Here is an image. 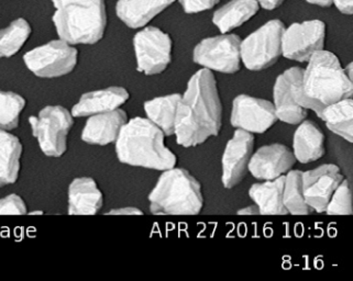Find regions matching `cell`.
Instances as JSON below:
<instances>
[{"instance_id":"obj_18","label":"cell","mask_w":353,"mask_h":281,"mask_svg":"<svg viewBox=\"0 0 353 281\" xmlns=\"http://www.w3.org/2000/svg\"><path fill=\"white\" fill-rule=\"evenodd\" d=\"M103 206V195L95 179L77 177L68 190V214L70 216H95Z\"/></svg>"},{"instance_id":"obj_36","label":"cell","mask_w":353,"mask_h":281,"mask_svg":"<svg viewBox=\"0 0 353 281\" xmlns=\"http://www.w3.org/2000/svg\"><path fill=\"white\" fill-rule=\"evenodd\" d=\"M236 214H239V216H258V214H260V211H259L256 205H252V206L236 211Z\"/></svg>"},{"instance_id":"obj_32","label":"cell","mask_w":353,"mask_h":281,"mask_svg":"<svg viewBox=\"0 0 353 281\" xmlns=\"http://www.w3.org/2000/svg\"><path fill=\"white\" fill-rule=\"evenodd\" d=\"M218 1L219 0H179L186 14H199L201 11L210 10L217 5Z\"/></svg>"},{"instance_id":"obj_15","label":"cell","mask_w":353,"mask_h":281,"mask_svg":"<svg viewBox=\"0 0 353 281\" xmlns=\"http://www.w3.org/2000/svg\"><path fill=\"white\" fill-rule=\"evenodd\" d=\"M295 163L296 158L290 147L284 144H270L253 152L248 171L259 180H273L291 171Z\"/></svg>"},{"instance_id":"obj_20","label":"cell","mask_w":353,"mask_h":281,"mask_svg":"<svg viewBox=\"0 0 353 281\" xmlns=\"http://www.w3.org/2000/svg\"><path fill=\"white\" fill-rule=\"evenodd\" d=\"M175 0H119L117 16L131 29L144 28Z\"/></svg>"},{"instance_id":"obj_22","label":"cell","mask_w":353,"mask_h":281,"mask_svg":"<svg viewBox=\"0 0 353 281\" xmlns=\"http://www.w3.org/2000/svg\"><path fill=\"white\" fill-rule=\"evenodd\" d=\"M285 175L281 176L273 180L253 184L249 189V196L256 205L262 216H286L284 203H283V188H284Z\"/></svg>"},{"instance_id":"obj_24","label":"cell","mask_w":353,"mask_h":281,"mask_svg":"<svg viewBox=\"0 0 353 281\" xmlns=\"http://www.w3.org/2000/svg\"><path fill=\"white\" fill-rule=\"evenodd\" d=\"M259 9L258 0H231L216 11L212 22L221 33H229L256 16Z\"/></svg>"},{"instance_id":"obj_13","label":"cell","mask_w":353,"mask_h":281,"mask_svg":"<svg viewBox=\"0 0 353 281\" xmlns=\"http://www.w3.org/2000/svg\"><path fill=\"white\" fill-rule=\"evenodd\" d=\"M254 143V134L240 129L228 140L221 158V181L225 189H232L245 178Z\"/></svg>"},{"instance_id":"obj_17","label":"cell","mask_w":353,"mask_h":281,"mask_svg":"<svg viewBox=\"0 0 353 281\" xmlns=\"http://www.w3.org/2000/svg\"><path fill=\"white\" fill-rule=\"evenodd\" d=\"M129 98L130 94L123 87H108L85 92L74 105L71 114L74 118H88L94 114H103L120 108Z\"/></svg>"},{"instance_id":"obj_16","label":"cell","mask_w":353,"mask_h":281,"mask_svg":"<svg viewBox=\"0 0 353 281\" xmlns=\"http://www.w3.org/2000/svg\"><path fill=\"white\" fill-rule=\"evenodd\" d=\"M127 122V112L120 108L94 114L88 116L81 138L90 145H109L117 140L120 131Z\"/></svg>"},{"instance_id":"obj_38","label":"cell","mask_w":353,"mask_h":281,"mask_svg":"<svg viewBox=\"0 0 353 281\" xmlns=\"http://www.w3.org/2000/svg\"><path fill=\"white\" fill-rule=\"evenodd\" d=\"M345 74H347V76H348L349 79L352 81V63H350V64H348V66L345 68Z\"/></svg>"},{"instance_id":"obj_3","label":"cell","mask_w":353,"mask_h":281,"mask_svg":"<svg viewBox=\"0 0 353 281\" xmlns=\"http://www.w3.org/2000/svg\"><path fill=\"white\" fill-rule=\"evenodd\" d=\"M55 29L71 45L97 43L106 30L105 0H53Z\"/></svg>"},{"instance_id":"obj_1","label":"cell","mask_w":353,"mask_h":281,"mask_svg":"<svg viewBox=\"0 0 353 281\" xmlns=\"http://www.w3.org/2000/svg\"><path fill=\"white\" fill-rule=\"evenodd\" d=\"M223 125V103L212 70L201 68L188 81L177 103L174 136L179 145L190 149L217 136Z\"/></svg>"},{"instance_id":"obj_2","label":"cell","mask_w":353,"mask_h":281,"mask_svg":"<svg viewBox=\"0 0 353 281\" xmlns=\"http://www.w3.org/2000/svg\"><path fill=\"white\" fill-rule=\"evenodd\" d=\"M165 134L148 118L136 116L123 125L114 142L120 163L133 167L166 171L177 165V156L165 145Z\"/></svg>"},{"instance_id":"obj_39","label":"cell","mask_w":353,"mask_h":281,"mask_svg":"<svg viewBox=\"0 0 353 281\" xmlns=\"http://www.w3.org/2000/svg\"><path fill=\"white\" fill-rule=\"evenodd\" d=\"M28 214H30V216H43V211H34V212H28Z\"/></svg>"},{"instance_id":"obj_30","label":"cell","mask_w":353,"mask_h":281,"mask_svg":"<svg viewBox=\"0 0 353 281\" xmlns=\"http://www.w3.org/2000/svg\"><path fill=\"white\" fill-rule=\"evenodd\" d=\"M325 214L328 216H351L353 214L352 191L347 179L343 178L334 190Z\"/></svg>"},{"instance_id":"obj_37","label":"cell","mask_w":353,"mask_h":281,"mask_svg":"<svg viewBox=\"0 0 353 281\" xmlns=\"http://www.w3.org/2000/svg\"><path fill=\"white\" fill-rule=\"evenodd\" d=\"M312 5L321 6V7H330L332 5V0H306Z\"/></svg>"},{"instance_id":"obj_21","label":"cell","mask_w":353,"mask_h":281,"mask_svg":"<svg viewBox=\"0 0 353 281\" xmlns=\"http://www.w3.org/2000/svg\"><path fill=\"white\" fill-rule=\"evenodd\" d=\"M273 105L277 120L288 125H299L307 118L308 110L297 105L291 92L290 70L281 74L273 87Z\"/></svg>"},{"instance_id":"obj_10","label":"cell","mask_w":353,"mask_h":281,"mask_svg":"<svg viewBox=\"0 0 353 281\" xmlns=\"http://www.w3.org/2000/svg\"><path fill=\"white\" fill-rule=\"evenodd\" d=\"M241 39L232 33L201 41L193 51V61L203 68L223 74H236L241 68Z\"/></svg>"},{"instance_id":"obj_12","label":"cell","mask_w":353,"mask_h":281,"mask_svg":"<svg viewBox=\"0 0 353 281\" xmlns=\"http://www.w3.org/2000/svg\"><path fill=\"white\" fill-rule=\"evenodd\" d=\"M279 121L271 101L239 95L232 101L230 122L232 127L252 134H263Z\"/></svg>"},{"instance_id":"obj_33","label":"cell","mask_w":353,"mask_h":281,"mask_svg":"<svg viewBox=\"0 0 353 281\" xmlns=\"http://www.w3.org/2000/svg\"><path fill=\"white\" fill-rule=\"evenodd\" d=\"M107 216H143V212L136 207L112 209L107 212Z\"/></svg>"},{"instance_id":"obj_29","label":"cell","mask_w":353,"mask_h":281,"mask_svg":"<svg viewBox=\"0 0 353 281\" xmlns=\"http://www.w3.org/2000/svg\"><path fill=\"white\" fill-rule=\"evenodd\" d=\"M26 105L27 101L19 94L0 90V130L11 131L19 127Z\"/></svg>"},{"instance_id":"obj_26","label":"cell","mask_w":353,"mask_h":281,"mask_svg":"<svg viewBox=\"0 0 353 281\" xmlns=\"http://www.w3.org/2000/svg\"><path fill=\"white\" fill-rule=\"evenodd\" d=\"M352 105V98H347L325 107L321 116L329 130L349 143L353 142Z\"/></svg>"},{"instance_id":"obj_7","label":"cell","mask_w":353,"mask_h":281,"mask_svg":"<svg viewBox=\"0 0 353 281\" xmlns=\"http://www.w3.org/2000/svg\"><path fill=\"white\" fill-rule=\"evenodd\" d=\"M285 25L280 20H271L249 37L241 40V63L251 72H261L276 64L282 56V38Z\"/></svg>"},{"instance_id":"obj_25","label":"cell","mask_w":353,"mask_h":281,"mask_svg":"<svg viewBox=\"0 0 353 281\" xmlns=\"http://www.w3.org/2000/svg\"><path fill=\"white\" fill-rule=\"evenodd\" d=\"M181 94L161 96L144 103L148 119L163 131L165 136H174L175 116Z\"/></svg>"},{"instance_id":"obj_23","label":"cell","mask_w":353,"mask_h":281,"mask_svg":"<svg viewBox=\"0 0 353 281\" xmlns=\"http://www.w3.org/2000/svg\"><path fill=\"white\" fill-rule=\"evenodd\" d=\"M22 152L23 146L18 136L0 130V188L14 184L19 178Z\"/></svg>"},{"instance_id":"obj_9","label":"cell","mask_w":353,"mask_h":281,"mask_svg":"<svg viewBox=\"0 0 353 281\" xmlns=\"http://www.w3.org/2000/svg\"><path fill=\"white\" fill-rule=\"evenodd\" d=\"M133 49L139 73L159 75L171 64L173 41L159 28L147 27L139 31L133 38Z\"/></svg>"},{"instance_id":"obj_8","label":"cell","mask_w":353,"mask_h":281,"mask_svg":"<svg viewBox=\"0 0 353 281\" xmlns=\"http://www.w3.org/2000/svg\"><path fill=\"white\" fill-rule=\"evenodd\" d=\"M23 62L39 79H60L75 70L79 51L60 39L27 52L23 55Z\"/></svg>"},{"instance_id":"obj_11","label":"cell","mask_w":353,"mask_h":281,"mask_svg":"<svg viewBox=\"0 0 353 281\" xmlns=\"http://www.w3.org/2000/svg\"><path fill=\"white\" fill-rule=\"evenodd\" d=\"M326 25L321 20L293 23L285 28L282 38V55L288 60L307 62L316 52L325 48Z\"/></svg>"},{"instance_id":"obj_31","label":"cell","mask_w":353,"mask_h":281,"mask_svg":"<svg viewBox=\"0 0 353 281\" xmlns=\"http://www.w3.org/2000/svg\"><path fill=\"white\" fill-rule=\"evenodd\" d=\"M27 205L20 196L16 194L6 196L0 199V216H26Z\"/></svg>"},{"instance_id":"obj_5","label":"cell","mask_w":353,"mask_h":281,"mask_svg":"<svg viewBox=\"0 0 353 281\" xmlns=\"http://www.w3.org/2000/svg\"><path fill=\"white\" fill-rule=\"evenodd\" d=\"M307 62V67L303 72V90L310 99L327 107L352 98V81L334 53L321 50Z\"/></svg>"},{"instance_id":"obj_28","label":"cell","mask_w":353,"mask_h":281,"mask_svg":"<svg viewBox=\"0 0 353 281\" xmlns=\"http://www.w3.org/2000/svg\"><path fill=\"white\" fill-rule=\"evenodd\" d=\"M31 34V27L25 19H17L9 27L0 29V59L16 55Z\"/></svg>"},{"instance_id":"obj_19","label":"cell","mask_w":353,"mask_h":281,"mask_svg":"<svg viewBox=\"0 0 353 281\" xmlns=\"http://www.w3.org/2000/svg\"><path fill=\"white\" fill-rule=\"evenodd\" d=\"M325 134L315 122L305 119L294 133L293 154L296 162L310 164L321 160L326 153Z\"/></svg>"},{"instance_id":"obj_35","label":"cell","mask_w":353,"mask_h":281,"mask_svg":"<svg viewBox=\"0 0 353 281\" xmlns=\"http://www.w3.org/2000/svg\"><path fill=\"white\" fill-rule=\"evenodd\" d=\"M285 0H258L259 5L266 10H274L279 8Z\"/></svg>"},{"instance_id":"obj_4","label":"cell","mask_w":353,"mask_h":281,"mask_svg":"<svg viewBox=\"0 0 353 281\" xmlns=\"http://www.w3.org/2000/svg\"><path fill=\"white\" fill-rule=\"evenodd\" d=\"M148 200L154 216H197L204 208L201 183L176 166L163 171Z\"/></svg>"},{"instance_id":"obj_6","label":"cell","mask_w":353,"mask_h":281,"mask_svg":"<svg viewBox=\"0 0 353 281\" xmlns=\"http://www.w3.org/2000/svg\"><path fill=\"white\" fill-rule=\"evenodd\" d=\"M32 136L42 153L57 158L68 151V138L74 125L71 111L63 105H46L29 118Z\"/></svg>"},{"instance_id":"obj_34","label":"cell","mask_w":353,"mask_h":281,"mask_svg":"<svg viewBox=\"0 0 353 281\" xmlns=\"http://www.w3.org/2000/svg\"><path fill=\"white\" fill-rule=\"evenodd\" d=\"M332 3H334L341 14H352L353 0H332Z\"/></svg>"},{"instance_id":"obj_14","label":"cell","mask_w":353,"mask_h":281,"mask_svg":"<svg viewBox=\"0 0 353 281\" xmlns=\"http://www.w3.org/2000/svg\"><path fill=\"white\" fill-rule=\"evenodd\" d=\"M343 178L340 168L334 164H325L312 171H303V195L314 212H325L332 194Z\"/></svg>"},{"instance_id":"obj_27","label":"cell","mask_w":353,"mask_h":281,"mask_svg":"<svg viewBox=\"0 0 353 281\" xmlns=\"http://www.w3.org/2000/svg\"><path fill=\"white\" fill-rule=\"evenodd\" d=\"M302 174L301 171H290L285 174L283 188V203L288 214L310 216L315 214L305 201L303 195Z\"/></svg>"}]
</instances>
